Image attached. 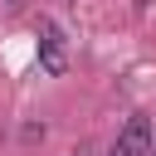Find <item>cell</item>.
Segmentation results:
<instances>
[{"mask_svg": "<svg viewBox=\"0 0 156 156\" xmlns=\"http://www.w3.org/2000/svg\"><path fill=\"white\" fill-rule=\"evenodd\" d=\"M39 68H44V73H63V68H68L63 29H58L54 20H39Z\"/></svg>", "mask_w": 156, "mask_h": 156, "instance_id": "obj_1", "label": "cell"}, {"mask_svg": "<svg viewBox=\"0 0 156 156\" xmlns=\"http://www.w3.org/2000/svg\"><path fill=\"white\" fill-rule=\"evenodd\" d=\"M151 151H156V141H151V122L146 117H132L122 127V136L112 141V156H151Z\"/></svg>", "mask_w": 156, "mask_h": 156, "instance_id": "obj_2", "label": "cell"}, {"mask_svg": "<svg viewBox=\"0 0 156 156\" xmlns=\"http://www.w3.org/2000/svg\"><path fill=\"white\" fill-rule=\"evenodd\" d=\"M68 156H93V146H88V141H83V146H73V151H68Z\"/></svg>", "mask_w": 156, "mask_h": 156, "instance_id": "obj_3", "label": "cell"}, {"mask_svg": "<svg viewBox=\"0 0 156 156\" xmlns=\"http://www.w3.org/2000/svg\"><path fill=\"white\" fill-rule=\"evenodd\" d=\"M5 5H10V10H20V5H24V0H5Z\"/></svg>", "mask_w": 156, "mask_h": 156, "instance_id": "obj_4", "label": "cell"}]
</instances>
